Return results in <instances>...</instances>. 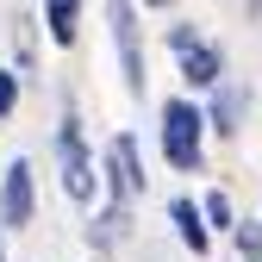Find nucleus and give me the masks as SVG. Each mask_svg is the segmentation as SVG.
<instances>
[{"instance_id":"6e6552de","label":"nucleus","mask_w":262,"mask_h":262,"mask_svg":"<svg viewBox=\"0 0 262 262\" xmlns=\"http://www.w3.org/2000/svg\"><path fill=\"white\" fill-rule=\"evenodd\" d=\"M169 225H175V237H181L187 256H206V250H212V231H206L200 200H193V193H175V200H169Z\"/></svg>"},{"instance_id":"0eeeda50","label":"nucleus","mask_w":262,"mask_h":262,"mask_svg":"<svg viewBox=\"0 0 262 262\" xmlns=\"http://www.w3.org/2000/svg\"><path fill=\"white\" fill-rule=\"evenodd\" d=\"M200 113H206V131L237 138V131H244V113H250V88L244 81H219L212 88V106H200Z\"/></svg>"},{"instance_id":"a211bd4d","label":"nucleus","mask_w":262,"mask_h":262,"mask_svg":"<svg viewBox=\"0 0 262 262\" xmlns=\"http://www.w3.org/2000/svg\"><path fill=\"white\" fill-rule=\"evenodd\" d=\"M256 262H262V256H256Z\"/></svg>"},{"instance_id":"f03ea898","label":"nucleus","mask_w":262,"mask_h":262,"mask_svg":"<svg viewBox=\"0 0 262 262\" xmlns=\"http://www.w3.org/2000/svg\"><path fill=\"white\" fill-rule=\"evenodd\" d=\"M56 169H62V193H69L75 206H94V193H100V162H94V150L81 138L75 106H62V119H56Z\"/></svg>"},{"instance_id":"20e7f679","label":"nucleus","mask_w":262,"mask_h":262,"mask_svg":"<svg viewBox=\"0 0 262 262\" xmlns=\"http://www.w3.org/2000/svg\"><path fill=\"white\" fill-rule=\"evenodd\" d=\"M100 187H106V200H119V206H131V200L150 187L144 156H138V138H131V131H113V144H106V156H100Z\"/></svg>"},{"instance_id":"f3484780","label":"nucleus","mask_w":262,"mask_h":262,"mask_svg":"<svg viewBox=\"0 0 262 262\" xmlns=\"http://www.w3.org/2000/svg\"><path fill=\"white\" fill-rule=\"evenodd\" d=\"M94 262H106V256H94Z\"/></svg>"},{"instance_id":"ddd939ff","label":"nucleus","mask_w":262,"mask_h":262,"mask_svg":"<svg viewBox=\"0 0 262 262\" xmlns=\"http://www.w3.org/2000/svg\"><path fill=\"white\" fill-rule=\"evenodd\" d=\"M231 237H237V250H244L250 262L262 256V225H231Z\"/></svg>"},{"instance_id":"2eb2a0df","label":"nucleus","mask_w":262,"mask_h":262,"mask_svg":"<svg viewBox=\"0 0 262 262\" xmlns=\"http://www.w3.org/2000/svg\"><path fill=\"white\" fill-rule=\"evenodd\" d=\"M131 7H150V13H169V7H181V0H131Z\"/></svg>"},{"instance_id":"f257e3e1","label":"nucleus","mask_w":262,"mask_h":262,"mask_svg":"<svg viewBox=\"0 0 262 262\" xmlns=\"http://www.w3.org/2000/svg\"><path fill=\"white\" fill-rule=\"evenodd\" d=\"M162 162L175 175H200V162H206V113L187 94L162 100Z\"/></svg>"},{"instance_id":"9d476101","label":"nucleus","mask_w":262,"mask_h":262,"mask_svg":"<svg viewBox=\"0 0 262 262\" xmlns=\"http://www.w3.org/2000/svg\"><path fill=\"white\" fill-rule=\"evenodd\" d=\"M125 231H131V206L106 200V212H100V219L88 225V250H94V256H106V250H113V244H119Z\"/></svg>"},{"instance_id":"4468645a","label":"nucleus","mask_w":262,"mask_h":262,"mask_svg":"<svg viewBox=\"0 0 262 262\" xmlns=\"http://www.w3.org/2000/svg\"><path fill=\"white\" fill-rule=\"evenodd\" d=\"M193 38H200V25H187V19H181V25H169V50H187Z\"/></svg>"},{"instance_id":"6ab92c4d","label":"nucleus","mask_w":262,"mask_h":262,"mask_svg":"<svg viewBox=\"0 0 262 262\" xmlns=\"http://www.w3.org/2000/svg\"><path fill=\"white\" fill-rule=\"evenodd\" d=\"M256 225H262V219H256Z\"/></svg>"},{"instance_id":"39448f33","label":"nucleus","mask_w":262,"mask_h":262,"mask_svg":"<svg viewBox=\"0 0 262 262\" xmlns=\"http://www.w3.org/2000/svg\"><path fill=\"white\" fill-rule=\"evenodd\" d=\"M31 219H38V175H31V156H13L0 175V231H25Z\"/></svg>"},{"instance_id":"1a4fd4ad","label":"nucleus","mask_w":262,"mask_h":262,"mask_svg":"<svg viewBox=\"0 0 262 262\" xmlns=\"http://www.w3.org/2000/svg\"><path fill=\"white\" fill-rule=\"evenodd\" d=\"M44 38L56 50H69L81 38V0H44Z\"/></svg>"},{"instance_id":"9b49d317","label":"nucleus","mask_w":262,"mask_h":262,"mask_svg":"<svg viewBox=\"0 0 262 262\" xmlns=\"http://www.w3.org/2000/svg\"><path fill=\"white\" fill-rule=\"evenodd\" d=\"M200 219H206V231H231V225H237V212H231V193H225V187L200 193Z\"/></svg>"},{"instance_id":"7ed1b4c3","label":"nucleus","mask_w":262,"mask_h":262,"mask_svg":"<svg viewBox=\"0 0 262 262\" xmlns=\"http://www.w3.org/2000/svg\"><path fill=\"white\" fill-rule=\"evenodd\" d=\"M106 25H113V50H119V81H125L131 100H144L150 69H144V25H138V7H131V0H106Z\"/></svg>"},{"instance_id":"423d86ee","label":"nucleus","mask_w":262,"mask_h":262,"mask_svg":"<svg viewBox=\"0 0 262 262\" xmlns=\"http://www.w3.org/2000/svg\"><path fill=\"white\" fill-rule=\"evenodd\" d=\"M175 62H181V81H187L193 94H212V88L225 81V50H219L212 38H193L187 50H175Z\"/></svg>"},{"instance_id":"f8f14e48","label":"nucleus","mask_w":262,"mask_h":262,"mask_svg":"<svg viewBox=\"0 0 262 262\" xmlns=\"http://www.w3.org/2000/svg\"><path fill=\"white\" fill-rule=\"evenodd\" d=\"M19 113V69H0V119Z\"/></svg>"},{"instance_id":"dca6fc26","label":"nucleus","mask_w":262,"mask_h":262,"mask_svg":"<svg viewBox=\"0 0 262 262\" xmlns=\"http://www.w3.org/2000/svg\"><path fill=\"white\" fill-rule=\"evenodd\" d=\"M0 262H7V231H0Z\"/></svg>"}]
</instances>
